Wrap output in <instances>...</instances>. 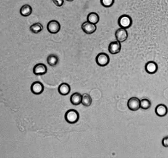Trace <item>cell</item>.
Masks as SVG:
<instances>
[{
	"instance_id": "cell-18",
	"label": "cell",
	"mask_w": 168,
	"mask_h": 158,
	"mask_svg": "<svg viewBox=\"0 0 168 158\" xmlns=\"http://www.w3.org/2000/svg\"><path fill=\"white\" fill-rule=\"evenodd\" d=\"M59 62V58L55 54H50L47 58V63L51 66H55Z\"/></svg>"
},
{
	"instance_id": "cell-15",
	"label": "cell",
	"mask_w": 168,
	"mask_h": 158,
	"mask_svg": "<svg viewBox=\"0 0 168 158\" xmlns=\"http://www.w3.org/2000/svg\"><path fill=\"white\" fill-rule=\"evenodd\" d=\"M87 22H90V23L96 24L98 23L99 20H100V17H99V15L97 13L91 12L87 15Z\"/></svg>"
},
{
	"instance_id": "cell-3",
	"label": "cell",
	"mask_w": 168,
	"mask_h": 158,
	"mask_svg": "<svg viewBox=\"0 0 168 158\" xmlns=\"http://www.w3.org/2000/svg\"><path fill=\"white\" fill-rule=\"evenodd\" d=\"M95 62H96V64L98 66L104 67L109 64L110 58L108 55L105 54V53H100L95 58Z\"/></svg>"
},
{
	"instance_id": "cell-21",
	"label": "cell",
	"mask_w": 168,
	"mask_h": 158,
	"mask_svg": "<svg viewBox=\"0 0 168 158\" xmlns=\"http://www.w3.org/2000/svg\"><path fill=\"white\" fill-rule=\"evenodd\" d=\"M101 4L105 7H111L114 3V0H100Z\"/></svg>"
},
{
	"instance_id": "cell-23",
	"label": "cell",
	"mask_w": 168,
	"mask_h": 158,
	"mask_svg": "<svg viewBox=\"0 0 168 158\" xmlns=\"http://www.w3.org/2000/svg\"><path fill=\"white\" fill-rule=\"evenodd\" d=\"M162 145L164 147H168V136L162 139Z\"/></svg>"
},
{
	"instance_id": "cell-1",
	"label": "cell",
	"mask_w": 168,
	"mask_h": 158,
	"mask_svg": "<svg viewBox=\"0 0 168 158\" xmlns=\"http://www.w3.org/2000/svg\"><path fill=\"white\" fill-rule=\"evenodd\" d=\"M79 118L78 112L75 110H69L66 112L65 115V119L69 124H75L77 122Z\"/></svg>"
},
{
	"instance_id": "cell-4",
	"label": "cell",
	"mask_w": 168,
	"mask_h": 158,
	"mask_svg": "<svg viewBox=\"0 0 168 158\" xmlns=\"http://www.w3.org/2000/svg\"><path fill=\"white\" fill-rule=\"evenodd\" d=\"M61 29V25L59 22L57 20H51L47 24V30L51 34H56L59 33Z\"/></svg>"
},
{
	"instance_id": "cell-12",
	"label": "cell",
	"mask_w": 168,
	"mask_h": 158,
	"mask_svg": "<svg viewBox=\"0 0 168 158\" xmlns=\"http://www.w3.org/2000/svg\"><path fill=\"white\" fill-rule=\"evenodd\" d=\"M155 114L159 117H164L166 116L168 112V109L166 105L159 104L155 108Z\"/></svg>"
},
{
	"instance_id": "cell-13",
	"label": "cell",
	"mask_w": 168,
	"mask_h": 158,
	"mask_svg": "<svg viewBox=\"0 0 168 158\" xmlns=\"http://www.w3.org/2000/svg\"><path fill=\"white\" fill-rule=\"evenodd\" d=\"M58 91L61 95H67L71 91V87L67 83H62L59 86Z\"/></svg>"
},
{
	"instance_id": "cell-7",
	"label": "cell",
	"mask_w": 168,
	"mask_h": 158,
	"mask_svg": "<svg viewBox=\"0 0 168 158\" xmlns=\"http://www.w3.org/2000/svg\"><path fill=\"white\" fill-rule=\"evenodd\" d=\"M30 90L35 95H40L44 91V85L39 81H35L32 84Z\"/></svg>"
},
{
	"instance_id": "cell-11",
	"label": "cell",
	"mask_w": 168,
	"mask_h": 158,
	"mask_svg": "<svg viewBox=\"0 0 168 158\" xmlns=\"http://www.w3.org/2000/svg\"><path fill=\"white\" fill-rule=\"evenodd\" d=\"M121 50V44L120 42L116 41H112L109 44L108 51L111 54H116L119 53Z\"/></svg>"
},
{
	"instance_id": "cell-20",
	"label": "cell",
	"mask_w": 168,
	"mask_h": 158,
	"mask_svg": "<svg viewBox=\"0 0 168 158\" xmlns=\"http://www.w3.org/2000/svg\"><path fill=\"white\" fill-rule=\"evenodd\" d=\"M151 106V101L148 99L144 98L140 101V108L143 110H148Z\"/></svg>"
},
{
	"instance_id": "cell-22",
	"label": "cell",
	"mask_w": 168,
	"mask_h": 158,
	"mask_svg": "<svg viewBox=\"0 0 168 158\" xmlns=\"http://www.w3.org/2000/svg\"><path fill=\"white\" fill-rule=\"evenodd\" d=\"M52 2L57 7H61L64 3V0H52Z\"/></svg>"
},
{
	"instance_id": "cell-16",
	"label": "cell",
	"mask_w": 168,
	"mask_h": 158,
	"mask_svg": "<svg viewBox=\"0 0 168 158\" xmlns=\"http://www.w3.org/2000/svg\"><path fill=\"white\" fill-rule=\"evenodd\" d=\"M20 14L23 16H28L32 14V9L31 6L28 4L23 6L20 8Z\"/></svg>"
},
{
	"instance_id": "cell-14",
	"label": "cell",
	"mask_w": 168,
	"mask_h": 158,
	"mask_svg": "<svg viewBox=\"0 0 168 158\" xmlns=\"http://www.w3.org/2000/svg\"><path fill=\"white\" fill-rule=\"evenodd\" d=\"M71 103L74 105H78L82 103V95L79 93H75L70 97Z\"/></svg>"
},
{
	"instance_id": "cell-2",
	"label": "cell",
	"mask_w": 168,
	"mask_h": 158,
	"mask_svg": "<svg viewBox=\"0 0 168 158\" xmlns=\"http://www.w3.org/2000/svg\"><path fill=\"white\" fill-rule=\"evenodd\" d=\"M132 23V18H131V16H129L127 14L122 15V16L118 18V24L120 26V27L125 29L131 27Z\"/></svg>"
},
{
	"instance_id": "cell-9",
	"label": "cell",
	"mask_w": 168,
	"mask_h": 158,
	"mask_svg": "<svg viewBox=\"0 0 168 158\" xmlns=\"http://www.w3.org/2000/svg\"><path fill=\"white\" fill-rule=\"evenodd\" d=\"M33 72L37 76H41L44 75L47 72V67L44 64H37L36 65L34 66L33 68Z\"/></svg>"
},
{
	"instance_id": "cell-24",
	"label": "cell",
	"mask_w": 168,
	"mask_h": 158,
	"mask_svg": "<svg viewBox=\"0 0 168 158\" xmlns=\"http://www.w3.org/2000/svg\"><path fill=\"white\" fill-rule=\"evenodd\" d=\"M67 2H73V1H74V0H67Z\"/></svg>"
},
{
	"instance_id": "cell-8",
	"label": "cell",
	"mask_w": 168,
	"mask_h": 158,
	"mask_svg": "<svg viewBox=\"0 0 168 158\" xmlns=\"http://www.w3.org/2000/svg\"><path fill=\"white\" fill-rule=\"evenodd\" d=\"M82 29L84 33L86 34H88V35H90V34L95 33V31H96L97 29L95 24L90 23V22L87 21L83 22L82 26Z\"/></svg>"
},
{
	"instance_id": "cell-5",
	"label": "cell",
	"mask_w": 168,
	"mask_h": 158,
	"mask_svg": "<svg viewBox=\"0 0 168 158\" xmlns=\"http://www.w3.org/2000/svg\"><path fill=\"white\" fill-rule=\"evenodd\" d=\"M115 37L118 42H124L128 38V33L125 29H118L115 33Z\"/></svg>"
},
{
	"instance_id": "cell-6",
	"label": "cell",
	"mask_w": 168,
	"mask_h": 158,
	"mask_svg": "<svg viewBox=\"0 0 168 158\" xmlns=\"http://www.w3.org/2000/svg\"><path fill=\"white\" fill-rule=\"evenodd\" d=\"M127 105L129 110L131 111H137L140 108V100L137 97H131L128 99Z\"/></svg>"
},
{
	"instance_id": "cell-17",
	"label": "cell",
	"mask_w": 168,
	"mask_h": 158,
	"mask_svg": "<svg viewBox=\"0 0 168 158\" xmlns=\"http://www.w3.org/2000/svg\"><path fill=\"white\" fill-rule=\"evenodd\" d=\"M91 103H92V99H91V96L87 93L83 94L82 95V103L83 105L86 107H89L91 105Z\"/></svg>"
},
{
	"instance_id": "cell-10",
	"label": "cell",
	"mask_w": 168,
	"mask_h": 158,
	"mask_svg": "<svg viewBox=\"0 0 168 158\" xmlns=\"http://www.w3.org/2000/svg\"><path fill=\"white\" fill-rule=\"evenodd\" d=\"M145 71L148 74H153L157 72V71L158 70V66L157 64V63H155V62L149 61L145 64Z\"/></svg>"
},
{
	"instance_id": "cell-19",
	"label": "cell",
	"mask_w": 168,
	"mask_h": 158,
	"mask_svg": "<svg viewBox=\"0 0 168 158\" xmlns=\"http://www.w3.org/2000/svg\"><path fill=\"white\" fill-rule=\"evenodd\" d=\"M30 31L33 33H39L43 30V26L39 22H37V23H35L32 24L30 28Z\"/></svg>"
}]
</instances>
